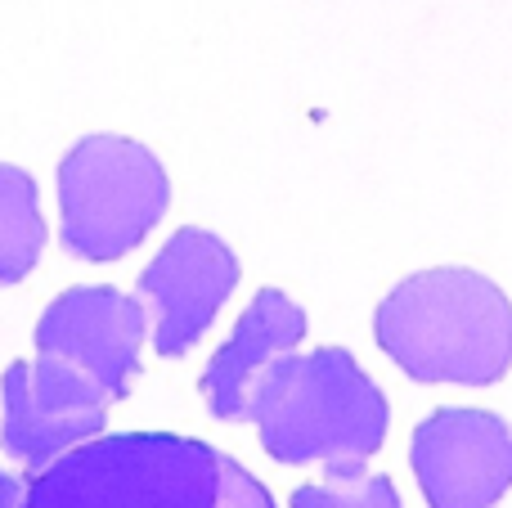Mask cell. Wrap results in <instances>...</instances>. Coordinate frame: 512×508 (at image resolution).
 I'll return each instance as SVG.
<instances>
[{
	"instance_id": "7a4b0ae2",
	"label": "cell",
	"mask_w": 512,
	"mask_h": 508,
	"mask_svg": "<svg viewBox=\"0 0 512 508\" xmlns=\"http://www.w3.org/2000/svg\"><path fill=\"white\" fill-rule=\"evenodd\" d=\"M387 396L346 347L283 356L252 401L261 446L279 464H324L328 477H360L387 441Z\"/></svg>"
},
{
	"instance_id": "9c48e42d",
	"label": "cell",
	"mask_w": 512,
	"mask_h": 508,
	"mask_svg": "<svg viewBox=\"0 0 512 508\" xmlns=\"http://www.w3.org/2000/svg\"><path fill=\"white\" fill-rule=\"evenodd\" d=\"M306 311L292 302L279 288H261V293L248 302V311L239 315L230 342L212 356L203 374V396H207V414L225 423L252 419V401L256 387L265 383L274 365L283 356L301 347L306 338Z\"/></svg>"
},
{
	"instance_id": "5b68a950",
	"label": "cell",
	"mask_w": 512,
	"mask_h": 508,
	"mask_svg": "<svg viewBox=\"0 0 512 508\" xmlns=\"http://www.w3.org/2000/svg\"><path fill=\"white\" fill-rule=\"evenodd\" d=\"M0 450L27 468V477L45 473L63 455L99 441L108 423V396L86 374L63 360L36 356L14 360L0 378Z\"/></svg>"
},
{
	"instance_id": "30bf717a",
	"label": "cell",
	"mask_w": 512,
	"mask_h": 508,
	"mask_svg": "<svg viewBox=\"0 0 512 508\" xmlns=\"http://www.w3.org/2000/svg\"><path fill=\"white\" fill-rule=\"evenodd\" d=\"M45 248V216L36 203V180L23 167L0 162V284L32 275Z\"/></svg>"
},
{
	"instance_id": "52a82bcc",
	"label": "cell",
	"mask_w": 512,
	"mask_h": 508,
	"mask_svg": "<svg viewBox=\"0 0 512 508\" xmlns=\"http://www.w3.org/2000/svg\"><path fill=\"white\" fill-rule=\"evenodd\" d=\"M427 508H495L512 486V428L490 410H436L409 446Z\"/></svg>"
},
{
	"instance_id": "7c38bea8",
	"label": "cell",
	"mask_w": 512,
	"mask_h": 508,
	"mask_svg": "<svg viewBox=\"0 0 512 508\" xmlns=\"http://www.w3.org/2000/svg\"><path fill=\"white\" fill-rule=\"evenodd\" d=\"M23 491H27L23 477H14V473H5V468H0V508H18V504H23Z\"/></svg>"
},
{
	"instance_id": "8fae6325",
	"label": "cell",
	"mask_w": 512,
	"mask_h": 508,
	"mask_svg": "<svg viewBox=\"0 0 512 508\" xmlns=\"http://www.w3.org/2000/svg\"><path fill=\"white\" fill-rule=\"evenodd\" d=\"M292 508H405L382 473H360V477H328L324 486H297Z\"/></svg>"
},
{
	"instance_id": "3957f363",
	"label": "cell",
	"mask_w": 512,
	"mask_h": 508,
	"mask_svg": "<svg viewBox=\"0 0 512 508\" xmlns=\"http://www.w3.org/2000/svg\"><path fill=\"white\" fill-rule=\"evenodd\" d=\"M373 338L414 383L490 387L512 365V302L477 270H418L382 297Z\"/></svg>"
},
{
	"instance_id": "ba28073f",
	"label": "cell",
	"mask_w": 512,
	"mask_h": 508,
	"mask_svg": "<svg viewBox=\"0 0 512 508\" xmlns=\"http://www.w3.org/2000/svg\"><path fill=\"white\" fill-rule=\"evenodd\" d=\"M239 284V257L212 230H176L167 248L144 266L140 302H153V347L162 360H176L203 342L221 306Z\"/></svg>"
},
{
	"instance_id": "6da1fadb",
	"label": "cell",
	"mask_w": 512,
	"mask_h": 508,
	"mask_svg": "<svg viewBox=\"0 0 512 508\" xmlns=\"http://www.w3.org/2000/svg\"><path fill=\"white\" fill-rule=\"evenodd\" d=\"M18 508H279L234 455L180 432H113L27 477Z\"/></svg>"
},
{
	"instance_id": "277c9868",
	"label": "cell",
	"mask_w": 512,
	"mask_h": 508,
	"mask_svg": "<svg viewBox=\"0 0 512 508\" xmlns=\"http://www.w3.org/2000/svg\"><path fill=\"white\" fill-rule=\"evenodd\" d=\"M167 171L126 135H86L59 162V239L81 261L135 252L167 212Z\"/></svg>"
},
{
	"instance_id": "8992f818",
	"label": "cell",
	"mask_w": 512,
	"mask_h": 508,
	"mask_svg": "<svg viewBox=\"0 0 512 508\" xmlns=\"http://www.w3.org/2000/svg\"><path fill=\"white\" fill-rule=\"evenodd\" d=\"M144 333H149V315L140 297L90 284L68 288L45 306L36 324V351L99 383L108 401H126L140 374Z\"/></svg>"
}]
</instances>
